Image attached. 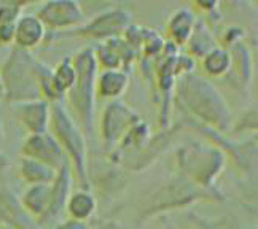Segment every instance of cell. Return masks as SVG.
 I'll return each mask as SVG.
<instances>
[{
	"label": "cell",
	"mask_w": 258,
	"mask_h": 229,
	"mask_svg": "<svg viewBox=\"0 0 258 229\" xmlns=\"http://www.w3.org/2000/svg\"><path fill=\"white\" fill-rule=\"evenodd\" d=\"M2 83L5 97L18 104L32 102L38 97V85L35 77V61L24 49H15L7 64L2 67Z\"/></svg>",
	"instance_id": "6da1fadb"
},
{
	"label": "cell",
	"mask_w": 258,
	"mask_h": 229,
	"mask_svg": "<svg viewBox=\"0 0 258 229\" xmlns=\"http://www.w3.org/2000/svg\"><path fill=\"white\" fill-rule=\"evenodd\" d=\"M72 64L75 68V83L71 88L72 102L77 113H80L85 129L89 132L96 94V56L86 49L77 54Z\"/></svg>",
	"instance_id": "7a4b0ae2"
},
{
	"label": "cell",
	"mask_w": 258,
	"mask_h": 229,
	"mask_svg": "<svg viewBox=\"0 0 258 229\" xmlns=\"http://www.w3.org/2000/svg\"><path fill=\"white\" fill-rule=\"evenodd\" d=\"M51 126L53 132L57 137L56 142L61 143L69 151L78 177L85 183V188H88L85 174V142L80 132L77 131V127L71 123V118L67 116V113L59 105H54L51 110Z\"/></svg>",
	"instance_id": "3957f363"
},
{
	"label": "cell",
	"mask_w": 258,
	"mask_h": 229,
	"mask_svg": "<svg viewBox=\"0 0 258 229\" xmlns=\"http://www.w3.org/2000/svg\"><path fill=\"white\" fill-rule=\"evenodd\" d=\"M23 151L29 156V159L45 164L54 169V171H59L61 167L67 166L62 156L61 145L56 142L54 137H49L43 132L29 137V140L23 146Z\"/></svg>",
	"instance_id": "277c9868"
},
{
	"label": "cell",
	"mask_w": 258,
	"mask_h": 229,
	"mask_svg": "<svg viewBox=\"0 0 258 229\" xmlns=\"http://www.w3.org/2000/svg\"><path fill=\"white\" fill-rule=\"evenodd\" d=\"M38 21L49 27H69L83 23L85 15L77 2H48L38 12Z\"/></svg>",
	"instance_id": "5b68a950"
},
{
	"label": "cell",
	"mask_w": 258,
	"mask_h": 229,
	"mask_svg": "<svg viewBox=\"0 0 258 229\" xmlns=\"http://www.w3.org/2000/svg\"><path fill=\"white\" fill-rule=\"evenodd\" d=\"M129 23V15L120 10H115L112 13H105L96 18L91 24L77 29V34L86 35L89 38H101V37H112L123 31V27Z\"/></svg>",
	"instance_id": "8992f818"
},
{
	"label": "cell",
	"mask_w": 258,
	"mask_h": 229,
	"mask_svg": "<svg viewBox=\"0 0 258 229\" xmlns=\"http://www.w3.org/2000/svg\"><path fill=\"white\" fill-rule=\"evenodd\" d=\"M45 37V26L37 16H23L15 23V42L19 49H31Z\"/></svg>",
	"instance_id": "52a82bcc"
},
{
	"label": "cell",
	"mask_w": 258,
	"mask_h": 229,
	"mask_svg": "<svg viewBox=\"0 0 258 229\" xmlns=\"http://www.w3.org/2000/svg\"><path fill=\"white\" fill-rule=\"evenodd\" d=\"M18 119L34 134H42L48 121V104L46 102H21L16 107Z\"/></svg>",
	"instance_id": "ba28073f"
},
{
	"label": "cell",
	"mask_w": 258,
	"mask_h": 229,
	"mask_svg": "<svg viewBox=\"0 0 258 229\" xmlns=\"http://www.w3.org/2000/svg\"><path fill=\"white\" fill-rule=\"evenodd\" d=\"M23 210V207L10 193L0 194V220L7 223L10 229H26L31 218Z\"/></svg>",
	"instance_id": "9c48e42d"
},
{
	"label": "cell",
	"mask_w": 258,
	"mask_h": 229,
	"mask_svg": "<svg viewBox=\"0 0 258 229\" xmlns=\"http://www.w3.org/2000/svg\"><path fill=\"white\" fill-rule=\"evenodd\" d=\"M51 197V188L48 185H35L23 197V205L27 208V213L38 216V220L45 215Z\"/></svg>",
	"instance_id": "30bf717a"
},
{
	"label": "cell",
	"mask_w": 258,
	"mask_h": 229,
	"mask_svg": "<svg viewBox=\"0 0 258 229\" xmlns=\"http://www.w3.org/2000/svg\"><path fill=\"white\" fill-rule=\"evenodd\" d=\"M129 119H133L131 112L120 104H112L110 108L105 112V121H104V135L105 140H115V137L120 134V129L123 131V126L129 124Z\"/></svg>",
	"instance_id": "8fae6325"
},
{
	"label": "cell",
	"mask_w": 258,
	"mask_h": 229,
	"mask_svg": "<svg viewBox=\"0 0 258 229\" xmlns=\"http://www.w3.org/2000/svg\"><path fill=\"white\" fill-rule=\"evenodd\" d=\"M126 86H127V77L123 72L107 70L96 82V91L99 96L113 99L116 96H120Z\"/></svg>",
	"instance_id": "7c38bea8"
},
{
	"label": "cell",
	"mask_w": 258,
	"mask_h": 229,
	"mask_svg": "<svg viewBox=\"0 0 258 229\" xmlns=\"http://www.w3.org/2000/svg\"><path fill=\"white\" fill-rule=\"evenodd\" d=\"M21 172L27 182L38 183V185H46L51 180H54L57 175V171H54V169L48 167L45 164H40L37 161H32V159H29V158L23 161Z\"/></svg>",
	"instance_id": "4fadbf2b"
},
{
	"label": "cell",
	"mask_w": 258,
	"mask_h": 229,
	"mask_svg": "<svg viewBox=\"0 0 258 229\" xmlns=\"http://www.w3.org/2000/svg\"><path fill=\"white\" fill-rule=\"evenodd\" d=\"M75 83V68L72 64V59H64L56 68V72L53 73V88L59 97H62V94L71 89Z\"/></svg>",
	"instance_id": "5bb4252c"
},
{
	"label": "cell",
	"mask_w": 258,
	"mask_h": 229,
	"mask_svg": "<svg viewBox=\"0 0 258 229\" xmlns=\"http://www.w3.org/2000/svg\"><path fill=\"white\" fill-rule=\"evenodd\" d=\"M69 212L74 216V220L83 221L88 216H91V213L96 208L94 199L89 196L86 191L75 193L71 199H69Z\"/></svg>",
	"instance_id": "9a60e30c"
},
{
	"label": "cell",
	"mask_w": 258,
	"mask_h": 229,
	"mask_svg": "<svg viewBox=\"0 0 258 229\" xmlns=\"http://www.w3.org/2000/svg\"><path fill=\"white\" fill-rule=\"evenodd\" d=\"M230 65V56L223 49H215L206 56L204 67L211 75H222Z\"/></svg>",
	"instance_id": "2e32d148"
},
{
	"label": "cell",
	"mask_w": 258,
	"mask_h": 229,
	"mask_svg": "<svg viewBox=\"0 0 258 229\" xmlns=\"http://www.w3.org/2000/svg\"><path fill=\"white\" fill-rule=\"evenodd\" d=\"M191 16L185 13V12H180L178 15L174 16V19L171 21V32L174 35L175 40L178 42H185L190 35V31H191Z\"/></svg>",
	"instance_id": "e0dca14e"
},
{
	"label": "cell",
	"mask_w": 258,
	"mask_h": 229,
	"mask_svg": "<svg viewBox=\"0 0 258 229\" xmlns=\"http://www.w3.org/2000/svg\"><path fill=\"white\" fill-rule=\"evenodd\" d=\"M23 5L24 4H16V2L0 4V26L15 24L18 21L19 13H21Z\"/></svg>",
	"instance_id": "ac0fdd59"
},
{
	"label": "cell",
	"mask_w": 258,
	"mask_h": 229,
	"mask_svg": "<svg viewBox=\"0 0 258 229\" xmlns=\"http://www.w3.org/2000/svg\"><path fill=\"white\" fill-rule=\"evenodd\" d=\"M15 40V24L0 26V45H8Z\"/></svg>",
	"instance_id": "d6986e66"
},
{
	"label": "cell",
	"mask_w": 258,
	"mask_h": 229,
	"mask_svg": "<svg viewBox=\"0 0 258 229\" xmlns=\"http://www.w3.org/2000/svg\"><path fill=\"white\" fill-rule=\"evenodd\" d=\"M57 229H88V226L83 221H78V220H69L66 223H62Z\"/></svg>",
	"instance_id": "ffe728a7"
},
{
	"label": "cell",
	"mask_w": 258,
	"mask_h": 229,
	"mask_svg": "<svg viewBox=\"0 0 258 229\" xmlns=\"http://www.w3.org/2000/svg\"><path fill=\"white\" fill-rule=\"evenodd\" d=\"M7 159L2 156V155H0V175H2L4 174V171H5V167H7Z\"/></svg>",
	"instance_id": "44dd1931"
},
{
	"label": "cell",
	"mask_w": 258,
	"mask_h": 229,
	"mask_svg": "<svg viewBox=\"0 0 258 229\" xmlns=\"http://www.w3.org/2000/svg\"><path fill=\"white\" fill-rule=\"evenodd\" d=\"M5 97V91H4V83H2V77H0V99Z\"/></svg>",
	"instance_id": "7402d4cb"
},
{
	"label": "cell",
	"mask_w": 258,
	"mask_h": 229,
	"mask_svg": "<svg viewBox=\"0 0 258 229\" xmlns=\"http://www.w3.org/2000/svg\"><path fill=\"white\" fill-rule=\"evenodd\" d=\"M0 143H2V127H0Z\"/></svg>",
	"instance_id": "603a6c76"
}]
</instances>
